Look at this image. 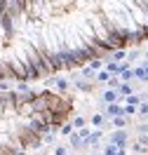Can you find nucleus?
I'll list each match as a JSON object with an SVG mask.
<instances>
[{"instance_id": "nucleus-1", "label": "nucleus", "mask_w": 148, "mask_h": 155, "mask_svg": "<svg viewBox=\"0 0 148 155\" xmlns=\"http://www.w3.org/2000/svg\"><path fill=\"white\" fill-rule=\"evenodd\" d=\"M108 143H113V146H118V148H127V143H129V132L127 129H115L113 134L108 136Z\"/></svg>"}, {"instance_id": "nucleus-2", "label": "nucleus", "mask_w": 148, "mask_h": 155, "mask_svg": "<svg viewBox=\"0 0 148 155\" xmlns=\"http://www.w3.org/2000/svg\"><path fill=\"white\" fill-rule=\"evenodd\" d=\"M71 85L78 89V92H82V94H92V92H94V82H92V80H85V78H73Z\"/></svg>"}, {"instance_id": "nucleus-3", "label": "nucleus", "mask_w": 148, "mask_h": 155, "mask_svg": "<svg viewBox=\"0 0 148 155\" xmlns=\"http://www.w3.org/2000/svg\"><path fill=\"white\" fill-rule=\"evenodd\" d=\"M132 150H134V153H148V136L146 134H139L136 136V141H134V143H132Z\"/></svg>"}, {"instance_id": "nucleus-4", "label": "nucleus", "mask_w": 148, "mask_h": 155, "mask_svg": "<svg viewBox=\"0 0 148 155\" xmlns=\"http://www.w3.org/2000/svg\"><path fill=\"white\" fill-rule=\"evenodd\" d=\"M115 115H122V104H118V101H115V104H106V113H104V117H106V120H113V117Z\"/></svg>"}, {"instance_id": "nucleus-5", "label": "nucleus", "mask_w": 148, "mask_h": 155, "mask_svg": "<svg viewBox=\"0 0 148 155\" xmlns=\"http://www.w3.org/2000/svg\"><path fill=\"white\" fill-rule=\"evenodd\" d=\"M54 85H57V92H54V94L64 97V94H68V89H71V80H68V78H59Z\"/></svg>"}, {"instance_id": "nucleus-6", "label": "nucleus", "mask_w": 148, "mask_h": 155, "mask_svg": "<svg viewBox=\"0 0 148 155\" xmlns=\"http://www.w3.org/2000/svg\"><path fill=\"white\" fill-rule=\"evenodd\" d=\"M108 61H115V64L127 61V49H115V52H110V54H108Z\"/></svg>"}, {"instance_id": "nucleus-7", "label": "nucleus", "mask_w": 148, "mask_h": 155, "mask_svg": "<svg viewBox=\"0 0 148 155\" xmlns=\"http://www.w3.org/2000/svg\"><path fill=\"white\" fill-rule=\"evenodd\" d=\"M101 101H104V104H115V101H118V92L104 89V92H101Z\"/></svg>"}, {"instance_id": "nucleus-8", "label": "nucleus", "mask_w": 148, "mask_h": 155, "mask_svg": "<svg viewBox=\"0 0 148 155\" xmlns=\"http://www.w3.org/2000/svg\"><path fill=\"white\" fill-rule=\"evenodd\" d=\"M129 94H134L132 82H120L118 85V97H129Z\"/></svg>"}, {"instance_id": "nucleus-9", "label": "nucleus", "mask_w": 148, "mask_h": 155, "mask_svg": "<svg viewBox=\"0 0 148 155\" xmlns=\"http://www.w3.org/2000/svg\"><path fill=\"white\" fill-rule=\"evenodd\" d=\"M101 155H125V150L118 148V146H113V143H106L104 150H101Z\"/></svg>"}, {"instance_id": "nucleus-10", "label": "nucleus", "mask_w": 148, "mask_h": 155, "mask_svg": "<svg viewBox=\"0 0 148 155\" xmlns=\"http://www.w3.org/2000/svg\"><path fill=\"white\" fill-rule=\"evenodd\" d=\"M127 125H129V117H125V115L113 117V127H115V129H127Z\"/></svg>"}, {"instance_id": "nucleus-11", "label": "nucleus", "mask_w": 148, "mask_h": 155, "mask_svg": "<svg viewBox=\"0 0 148 155\" xmlns=\"http://www.w3.org/2000/svg\"><path fill=\"white\" fill-rule=\"evenodd\" d=\"M71 125H73V129L78 132V129H82V127H87V117L85 115H75L73 120H71Z\"/></svg>"}, {"instance_id": "nucleus-12", "label": "nucleus", "mask_w": 148, "mask_h": 155, "mask_svg": "<svg viewBox=\"0 0 148 155\" xmlns=\"http://www.w3.org/2000/svg\"><path fill=\"white\" fill-rule=\"evenodd\" d=\"M89 122H92V127H97V129H101V127L106 125V117H104V113H94Z\"/></svg>"}, {"instance_id": "nucleus-13", "label": "nucleus", "mask_w": 148, "mask_h": 155, "mask_svg": "<svg viewBox=\"0 0 148 155\" xmlns=\"http://www.w3.org/2000/svg\"><path fill=\"white\" fill-rule=\"evenodd\" d=\"M68 139H71V148H73V150H80V148H82V139H80L78 132H73Z\"/></svg>"}, {"instance_id": "nucleus-14", "label": "nucleus", "mask_w": 148, "mask_h": 155, "mask_svg": "<svg viewBox=\"0 0 148 155\" xmlns=\"http://www.w3.org/2000/svg\"><path fill=\"white\" fill-rule=\"evenodd\" d=\"M110 78H113V75H108V73H106V71L101 68V71H97V75H94V80H97L99 85H106V82H108Z\"/></svg>"}, {"instance_id": "nucleus-15", "label": "nucleus", "mask_w": 148, "mask_h": 155, "mask_svg": "<svg viewBox=\"0 0 148 155\" xmlns=\"http://www.w3.org/2000/svg\"><path fill=\"white\" fill-rule=\"evenodd\" d=\"M73 132H75V129H73V125H71V122H64V125L59 127V134H61V136H71Z\"/></svg>"}, {"instance_id": "nucleus-16", "label": "nucleus", "mask_w": 148, "mask_h": 155, "mask_svg": "<svg viewBox=\"0 0 148 155\" xmlns=\"http://www.w3.org/2000/svg\"><path fill=\"white\" fill-rule=\"evenodd\" d=\"M87 66L92 68V71H101V68H104V61H101V59H92Z\"/></svg>"}, {"instance_id": "nucleus-17", "label": "nucleus", "mask_w": 148, "mask_h": 155, "mask_svg": "<svg viewBox=\"0 0 148 155\" xmlns=\"http://www.w3.org/2000/svg\"><path fill=\"white\" fill-rule=\"evenodd\" d=\"M136 113H139V117H148V104H139Z\"/></svg>"}, {"instance_id": "nucleus-18", "label": "nucleus", "mask_w": 148, "mask_h": 155, "mask_svg": "<svg viewBox=\"0 0 148 155\" xmlns=\"http://www.w3.org/2000/svg\"><path fill=\"white\" fill-rule=\"evenodd\" d=\"M106 85H108L106 89H113V92H118V85H120V80H118V78H110V80L106 82Z\"/></svg>"}, {"instance_id": "nucleus-19", "label": "nucleus", "mask_w": 148, "mask_h": 155, "mask_svg": "<svg viewBox=\"0 0 148 155\" xmlns=\"http://www.w3.org/2000/svg\"><path fill=\"white\" fill-rule=\"evenodd\" d=\"M136 59H139V49H132V52H127V64L136 61Z\"/></svg>"}, {"instance_id": "nucleus-20", "label": "nucleus", "mask_w": 148, "mask_h": 155, "mask_svg": "<svg viewBox=\"0 0 148 155\" xmlns=\"http://www.w3.org/2000/svg\"><path fill=\"white\" fill-rule=\"evenodd\" d=\"M54 155H68V148H66V146H57Z\"/></svg>"}, {"instance_id": "nucleus-21", "label": "nucleus", "mask_w": 148, "mask_h": 155, "mask_svg": "<svg viewBox=\"0 0 148 155\" xmlns=\"http://www.w3.org/2000/svg\"><path fill=\"white\" fill-rule=\"evenodd\" d=\"M141 68H143V75H146V82H148V64H141Z\"/></svg>"}, {"instance_id": "nucleus-22", "label": "nucleus", "mask_w": 148, "mask_h": 155, "mask_svg": "<svg viewBox=\"0 0 148 155\" xmlns=\"http://www.w3.org/2000/svg\"><path fill=\"white\" fill-rule=\"evenodd\" d=\"M146 61H148V52H146Z\"/></svg>"}, {"instance_id": "nucleus-23", "label": "nucleus", "mask_w": 148, "mask_h": 155, "mask_svg": "<svg viewBox=\"0 0 148 155\" xmlns=\"http://www.w3.org/2000/svg\"><path fill=\"white\" fill-rule=\"evenodd\" d=\"M146 136H148V134H146Z\"/></svg>"}]
</instances>
